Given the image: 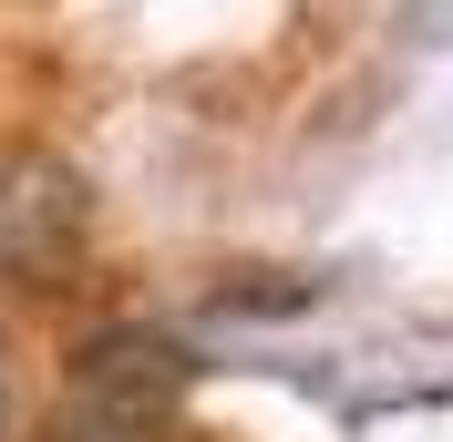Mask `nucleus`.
<instances>
[{
	"instance_id": "obj_1",
	"label": "nucleus",
	"mask_w": 453,
	"mask_h": 442,
	"mask_svg": "<svg viewBox=\"0 0 453 442\" xmlns=\"http://www.w3.org/2000/svg\"><path fill=\"white\" fill-rule=\"evenodd\" d=\"M83 175L42 155V144H0V278H21V288H52L73 257H83Z\"/></svg>"
},
{
	"instance_id": "obj_3",
	"label": "nucleus",
	"mask_w": 453,
	"mask_h": 442,
	"mask_svg": "<svg viewBox=\"0 0 453 442\" xmlns=\"http://www.w3.org/2000/svg\"><path fill=\"white\" fill-rule=\"evenodd\" d=\"M83 442H134V432H83Z\"/></svg>"
},
{
	"instance_id": "obj_2",
	"label": "nucleus",
	"mask_w": 453,
	"mask_h": 442,
	"mask_svg": "<svg viewBox=\"0 0 453 442\" xmlns=\"http://www.w3.org/2000/svg\"><path fill=\"white\" fill-rule=\"evenodd\" d=\"M0 422H11V370H0Z\"/></svg>"
}]
</instances>
